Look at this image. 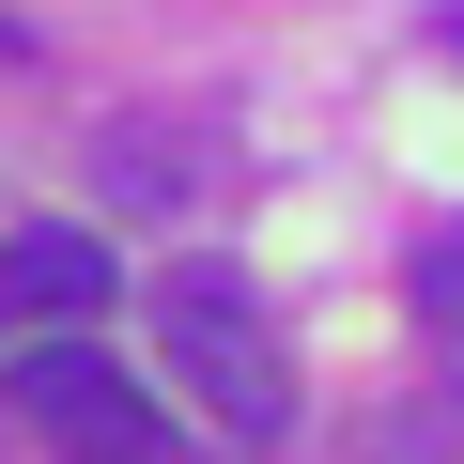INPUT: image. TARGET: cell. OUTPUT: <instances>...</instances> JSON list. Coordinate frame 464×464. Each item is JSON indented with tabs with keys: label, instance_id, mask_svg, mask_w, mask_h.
I'll use <instances>...</instances> for the list:
<instances>
[{
	"label": "cell",
	"instance_id": "6da1fadb",
	"mask_svg": "<svg viewBox=\"0 0 464 464\" xmlns=\"http://www.w3.org/2000/svg\"><path fill=\"white\" fill-rule=\"evenodd\" d=\"M155 356H170V387L232 433V449H279L295 433V356H279V325H264V295L248 279H170L155 295Z\"/></svg>",
	"mask_w": 464,
	"mask_h": 464
},
{
	"label": "cell",
	"instance_id": "7a4b0ae2",
	"mask_svg": "<svg viewBox=\"0 0 464 464\" xmlns=\"http://www.w3.org/2000/svg\"><path fill=\"white\" fill-rule=\"evenodd\" d=\"M0 402H16V433H32V449H63V464H155V433H170V418H155V387H140L93 325L32 341Z\"/></svg>",
	"mask_w": 464,
	"mask_h": 464
},
{
	"label": "cell",
	"instance_id": "3957f363",
	"mask_svg": "<svg viewBox=\"0 0 464 464\" xmlns=\"http://www.w3.org/2000/svg\"><path fill=\"white\" fill-rule=\"evenodd\" d=\"M109 310V232H0V341H63Z\"/></svg>",
	"mask_w": 464,
	"mask_h": 464
},
{
	"label": "cell",
	"instance_id": "277c9868",
	"mask_svg": "<svg viewBox=\"0 0 464 464\" xmlns=\"http://www.w3.org/2000/svg\"><path fill=\"white\" fill-rule=\"evenodd\" d=\"M418 310H433V341H464V217L418 232Z\"/></svg>",
	"mask_w": 464,
	"mask_h": 464
},
{
	"label": "cell",
	"instance_id": "5b68a950",
	"mask_svg": "<svg viewBox=\"0 0 464 464\" xmlns=\"http://www.w3.org/2000/svg\"><path fill=\"white\" fill-rule=\"evenodd\" d=\"M0 63H32V32H16V16H0Z\"/></svg>",
	"mask_w": 464,
	"mask_h": 464
}]
</instances>
